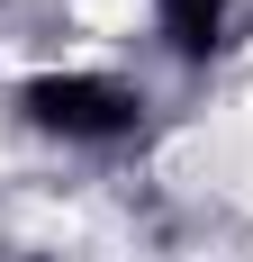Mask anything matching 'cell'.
<instances>
[{
  "mask_svg": "<svg viewBox=\"0 0 253 262\" xmlns=\"http://www.w3.org/2000/svg\"><path fill=\"white\" fill-rule=\"evenodd\" d=\"M18 118L36 136H54V145L109 154V145H136L145 136V91L118 81V73H27L18 81Z\"/></svg>",
  "mask_w": 253,
  "mask_h": 262,
  "instance_id": "obj_1",
  "label": "cell"
},
{
  "mask_svg": "<svg viewBox=\"0 0 253 262\" xmlns=\"http://www.w3.org/2000/svg\"><path fill=\"white\" fill-rule=\"evenodd\" d=\"M235 18H244V0H154V36L181 63H217L235 46Z\"/></svg>",
  "mask_w": 253,
  "mask_h": 262,
  "instance_id": "obj_2",
  "label": "cell"
}]
</instances>
